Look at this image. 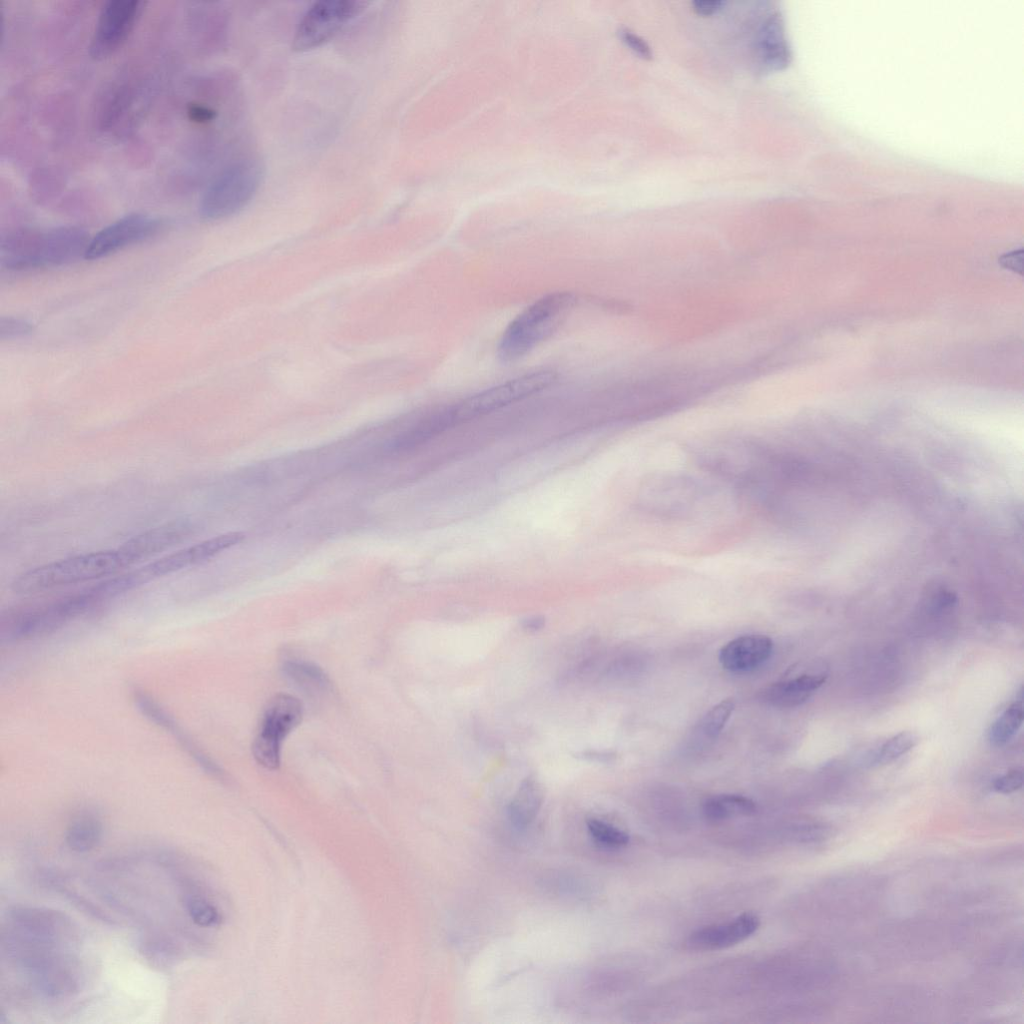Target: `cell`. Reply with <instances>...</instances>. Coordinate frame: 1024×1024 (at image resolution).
Masks as SVG:
<instances>
[{
    "mask_svg": "<svg viewBox=\"0 0 1024 1024\" xmlns=\"http://www.w3.org/2000/svg\"><path fill=\"white\" fill-rule=\"evenodd\" d=\"M120 548L53 561L20 574L11 585L17 594H32L113 575L130 566Z\"/></svg>",
    "mask_w": 1024,
    "mask_h": 1024,
    "instance_id": "2",
    "label": "cell"
},
{
    "mask_svg": "<svg viewBox=\"0 0 1024 1024\" xmlns=\"http://www.w3.org/2000/svg\"><path fill=\"white\" fill-rule=\"evenodd\" d=\"M166 228V222L143 213L125 215L91 237L85 259L98 260L127 247L150 240Z\"/></svg>",
    "mask_w": 1024,
    "mask_h": 1024,
    "instance_id": "9",
    "label": "cell"
},
{
    "mask_svg": "<svg viewBox=\"0 0 1024 1024\" xmlns=\"http://www.w3.org/2000/svg\"><path fill=\"white\" fill-rule=\"evenodd\" d=\"M556 378L553 371H535L473 394L453 404L456 421H466L522 400L549 387Z\"/></svg>",
    "mask_w": 1024,
    "mask_h": 1024,
    "instance_id": "6",
    "label": "cell"
},
{
    "mask_svg": "<svg viewBox=\"0 0 1024 1024\" xmlns=\"http://www.w3.org/2000/svg\"><path fill=\"white\" fill-rule=\"evenodd\" d=\"M103 824L100 818L85 811L72 819L65 833L67 846L79 853L87 852L95 848L101 841Z\"/></svg>",
    "mask_w": 1024,
    "mask_h": 1024,
    "instance_id": "19",
    "label": "cell"
},
{
    "mask_svg": "<svg viewBox=\"0 0 1024 1024\" xmlns=\"http://www.w3.org/2000/svg\"><path fill=\"white\" fill-rule=\"evenodd\" d=\"M34 331V326L26 319L2 316L0 318V339L14 340L29 336Z\"/></svg>",
    "mask_w": 1024,
    "mask_h": 1024,
    "instance_id": "28",
    "label": "cell"
},
{
    "mask_svg": "<svg viewBox=\"0 0 1024 1024\" xmlns=\"http://www.w3.org/2000/svg\"><path fill=\"white\" fill-rule=\"evenodd\" d=\"M96 606L88 589L53 602L1 615L0 642L13 644L50 634Z\"/></svg>",
    "mask_w": 1024,
    "mask_h": 1024,
    "instance_id": "4",
    "label": "cell"
},
{
    "mask_svg": "<svg viewBox=\"0 0 1024 1024\" xmlns=\"http://www.w3.org/2000/svg\"><path fill=\"white\" fill-rule=\"evenodd\" d=\"M703 814L709 821H723L732 817L748 816L756 812L755 802L743 795L720 794L703 803Z\"/></svg>",
    "mask_w": 1024,
    "mask_h": 1024,
    "instance_id": "20",
    "label": "cell"
},
{
    "mask_svg": "<svg viewBox=\"0 0 1024 1024\" xmlns=\"http://www.w3.org/2000/svg\"><path fill=\"white\" fill-rule=\"evenodd\" d=\"M763 64L772 70L784 68L790 60L783 23L779 14L771 15L763 24L758 39Z\"/></svg>",
    "mask_w": 1024,
    "mask_h": 1024,
    "instance_id": "17",
    "label": "cell"
},
{
    "mask_svg": "<svg viewBox=\"0 0 1024 1024\" xmlns=\"http://www.w3.org/2000/svg\"><path fill=\"white\" fill-rule=\"evenodd\" d=\"M132 699L140 713L154 725L171 734L180 728L173 716L143 690L134 689Z\"/></svg>",
    "mask_w": 1024,
    "mask_h": 1024,
    "instance_id": "23",
    "label": "cell"
},
{
    "mask_svg": "<svg viewBox=\"0 0 1024 1024\" xmlns=\"http://www.w3.org/2000/svg\"><path fill=\"white\" fill-rule=\"evenodd\" d=\"M367 4L355 0H322L314 3L297 25L292 48L304 52L323 45L360 14Z\"/></svg>",
    "mask_w": 1024,
    "mask_h": 1024,
    "instance_id": "7",
    "label": "cell"
},
{
    "mask_svg": "<svg viewBox=\"0 0 1024 1024\" xmlns=\"http://www.w3.org/2000/svg\"><path fill=\"white\" fill-rule=\"evenodd\" d=\"M301 719L302 705L297 698L278 694L269 702L252 747L260 765L270 770L279 767L282 742Z\"/></svg>",
    "mask_w": 1024,
    "mask_h": 1024,
    "instance_id": "8",
    "label": "cell"
},
{
    "mask_svg": "<svg viewBox=\"0 0 1024 1024\" xmlns=\"http://www.w3.org/2000/svg\"><path fill=\"white\" fill-rule=\"evenodd\" d=\"M142 5L138 0H110L103 5L90 45L94 58L109 56L125 42L142 12Z\"/></svg>",
    "mask_w": 1024,
    "mask_h": 1024,
    "instance_id": "10",
    "label": "cell"
},
{
    "mask_svg": "<svg viewBox=\"0 0 1024 1024\" xmlns=\"http://www.w3.org/2000/svg\"><path fill=\"white\" fill-rule=\"evenodd\" d=\"M586 825L591 836L605 846L612 848L623 847L630 840L629 835L625 831L604 821L591 818L587 820Z\"/></svg>",
    "mask_w": 1024,
    "mask_h": 1024,
    "instance_id": "27",
    "label": "cell"
},
{
    "mask_svg": "<svg viewBox=\"0 0 1024 1024\" xmlns=\"http://www.w3.org/2000/svg\"><path fill=\"white\" fill-rule=\"evenodd\" d=\"M920 738L912 731H902L887 739L873 754L872 763L886 765L914 748Z\"/></svg>",
    "mask_w": 1024,
    "mask_h": 1024,
    "instance_id": "24",
    "label": "cell"
},
{
    "mask_svg": "<svg viewBox=\"0 0 1024 1024\" xmlns=\"http://www.w3.org/2000/svg\"><path fill=\"white\" fill-rule=\"evenodd\" d=\"M544 799L541 784L533 777L522 781L508 806V816L512 824L523 829L536 817Z\"/></svg>",
    "mask_w": 1024,
    "mask_h": 1024,
    "instance_id": "18",
    "label": "cell"
},
{
    "mask_svg": "<svg viewBox=\"0 0 1024 1024\" xmlns=\"http://www.w3.org/2000/svg\"><path fill=\"white\" fill-rule=\"evenodd\" d=\"M192 530L193 524L190 520H172L130 538L119 548L132 565L181 542Z\"/></svg>",
    "mask_w": 1024,
    "mask_h": 1024,
    "instance_id": "14",
    "label": "cell"
},
{
    "mask_svg": "<svg viewBox=\"0 0 1024 1024\" xmlns=\"http://www.w3.org/2000/svg\"><path fill=\"white\" fill-rule=\"evenodd\" d=\"M186 909L192 921L198 926L217 927L222 922L219 909L202 896H189L186 899Z\"/></svg>",
    "mask_w": 1024,
    "mask_h": 1024,
    "instance_id": "26",
    "label": "cell"
},
{
    "mask_svg": "<svg viewBox=\"0 0 1024 1024\" xmlns=\"http://www.w3.org/2000/svg\"><path fill=\"white\" fill-rule=\"evenodd\" d=\"M1021 699L1011 704L990 726L988 741L992 746L1006 745L1022 726L1024 710Z\"/></svg>",
    "mask_w": 1024,
    "mask_h": 1024,
    "instance_id": "22",
    "label": "cell"
},
{
    "mask_svg": "<svg viewBox=\"0 0 1024 1024\" xmlns=\"http://www.w3.org/2000/svg\"><path fill=\"white\" fill-rule=\"evenodd\" d=\"M575 303L574 294L554 292L530 304L503 331L497 345L498 357L503 362L523 357L552 334Z\"/></svg>",
    "mask_w": 1024,
    "mask_h": 1024,
    "instance_id": "3",
    "label": "cell"
},
{
    "mask_svg": "<svg viewBox=\"0 0 1024 1024\" xmlns=\"http://www.w3.org/2000/svg\"><path fill=\"white\" fill-rule=\"evenodd\" d=\"M90 240L89 233L78 226L17 228L1 237V266L23 272L69 265L85 259Z\"/></svg>",
    "mask_w": 1024,
    "mask_h": 1024,
    "instance_id": "1",
    "label": "cell"
},
{
    "mask_svg": "<svg viewBox=\"0 0 1024 1024\" xmlns=\"http://www.w3.org/2000/svg\"><path fill=\"white\" fill-rule=\"evenodd\" d=\"M760 925L753 913H743L727 922L702 927L691 933L686 941L693 951H714L729 948L749 938Z\"/></svg>",
    "mask_w": 1024,
    "mask_h": 1024,
    "instance_id": "13",
    "label": "cell"
},
{
    "mask_svg": "<svg viewBox=\"0 0 1024 1024\" xmlns=\"http://www.w3.org/2000/svg\"><path fill=\"white\" fill-rule=\"evenodd\" d=\"M7 927L27 936L63 947L75 940L70 919L54 910L16 906L8 911Z\"/></svg>",
    "mask_w": 1024,
    "mask_h": 1024,
    "instance_id": "11",
    "label": "cell"
},
{
    "mask_svg": "<svg viewBox=\"0 0 1024 1024\" xmlns=\"http://www.w3.org/2000/svg\"><path fill=\"white\" fill-rule=\"evenodd\" d=\"M262 177V165L253 158L242 159L227 166L203 192L199 215L208 221L234 215L253 198Z\"/></svg>",
    "mask_w": 1024,
    "mask_h": 1024,
    "instance_id": "5",
    "label": "cell"
},
{
    "mask_svg": "<svg viewBox=\"0 0 1024 1024\" xmlns=\"http://www.w3.org/2000/svg\"><path fill=\"white\" fill-rule=\"evenodd\" d=\"M283 670L295 685L308 694L318 695L329 688L330 681L327 675L313 663L291 660L285 662Z\"/></svg>",
    "mask_w": 1024,
    "mask_h": 1024,
    "instance_id": "21",
    "label": "cell"
},
{
    "mask_svg": "<svg viewBox=\"0 0 1024 1024\" xmlns=\"http://www.w3.org/2000/svg\"><path fill=\"white\" fill-rule=\"evenodd\" d=\"M621 38L624 43L639 57L646 60L652 58L650 47L638 35H635L629 30H623L621 31Z\"/></svg>",
    "mask_w": 1024,
    "mask_h": 1024,
    "instance_id": "30",
    "label": "cell"
},
{
    "mask_svg": "<svg viewBox=\"0 0 1024 1024\" xmlns=\"http://www.w3.org/2000/svg\"><path fill=\"white\" fill-rule=\"evenodd\" d=\"M1023 772L1021 769H1012L997 777L993 782L994 791L1002 794H1010L1019 790L1023 785Z\"/></svg>",
    "mask_w": 1024,
    "mask_h": 1024,
    "instance_id": "29",
    "label": "cell"
},
{
    "mask_svg": "<svg viewBox=\"0 0 1024 1024\" xmlns=\"http://www.w3.org/2000/svg\"><path fill=\"white\" fill-rule=\"evenodd\" d=\"M734 707L735 703L732 699H725L707 711L698 726L701 736L710 740L717 738L729 720Z\"/></svg>",
    "mask_w": 1024,
    "mask_h": 1024,
    "instance_id": "25",
    "label": "cell"
},
{
    "mask_svg": "<svg viewBox=\"0 0 1024 1024\" xmlns=\"http://www.w3.org/2000/svg\"><path fill=\"white\" fill-rule=\"evenodd\" d=\"M773 641L766 635L739 636L726 643L719 652L722 667L733 673L749 672L771 656Z\"/></svg>",
    "mask_w": 1024,
    "mask_h": 1024,
    "instance_id": "16",
    "label": "cell"
},
{
    "mask_svg": "<svg viewBox=\"0 0 1024 1024\" xmlns=\"http://www.w3.org/2000/svg\"><path fill=\"white\" fill-rule=\"evenodd\" d=\"M188 113L192 119L199 122H207L216 117L215 110L204 105H192Z\"/></svg>",
    "mask_w": 1024,
    "mask_h": 1024,
    "instance_id": "32",
    "label": "cell"
},
{
    "mask_svg": "<svg viewBox=\"0 0 1024 1024\" xmlns=\"http://www.w3.org/2000/svg\"><path fill=\"white\" fill-rule=\"evenodd\" d=\"M693 10L696 14L701 16H710L725 5L724 1L721 0H697L692 3Z\"/></svg>",
    "mask_w": 1024,
    "mask_h": 1024,
    "instance_id": "31",
    "label": "cell"
},
{
    "mask_svg": "<svg viewBox=\"0 0 1024 1024\" xmlns=\"http://www.w3.org/2000/svg\"><path fill=\"white\" fill-rule=\"evenodd\" d=\"M827 677V668L821 665L817 669L769 685L760 693V698L773 707H796L805 703L825 683Z\"/></svg>",
    "mask_w": 1024,
    "mask_h": 1024,
    "instance_id": "15",
    "label": "cell"
},
{
    "mask_svg": "<svg viewBox=\"0 0 1024 1024\" xmlns=\"http://www.w3.org/2000/svg\"><path fill=\"white\" fill-rule=\"evenodd\" d=\"M245 538L241 532H230L201 541L165 555L137 569L140 577L147 581L203 563L220 552L237 545Z\"/></svg>",
    "mask_w": 1024,
    "mask_h": 1024,
    "instance_id": "12",
    "label": "cell"
}]
</instances>
